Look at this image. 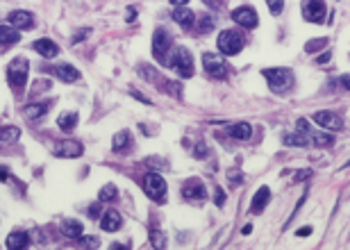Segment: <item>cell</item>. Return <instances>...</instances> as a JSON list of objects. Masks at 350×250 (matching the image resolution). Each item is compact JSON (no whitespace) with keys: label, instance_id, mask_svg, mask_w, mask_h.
<instances>
[{"label":"cell","instance_id":"cell-1","mask_svg":"<svg viewBox=\"0 0 350 250\" xmlns=\"http://www.w3.org/2000/svg\"><path fill=\"white\" fill-rule=\"evenodd\" d=\"M262 75L266 78L271 91L273 93H284L293 86V71L284 69V66H275V69H264Z\"/></svg>","mask_w":350,"mask_h":250},{"label":"cell","instance_id":"cell-2","mask_svg":"<svg viewBox=\"0 0 350 250\" xmlns=\"http://www.w3.org/2000/svg\"><path fill=\"white\" fill-rule=\"evenodd\" d=\"M27 71H30L27 59H23V57L11 59L9 69H7V82H9V86L16 91V93H23V89H25V84H27Z\"/></svg>","mask_w":350,"mask_h":250},{"label":"cell","instance_id":"cell-3","mask_svg":"<svg viewBox=\"0 0 350 250\" xmlns=\"http://www.w3.org/2000/svg\"><path fill=\"white\" fill-rule=\"evenodd\" d=\"M216 46H218V50H221L223 55L234 57V55H239L243 50V46H246V37H243L241 32H234V30H223V32L218 34Z\"/></svg>","mask_w":350,"mask_h":250},{"label":"cell","instance_id":"cell-4","mask_svg":"<svg viewBox=\"0 0 350 250\" xmlns=\"http://www.w3.org/2000/svg\"><path fill=\"white\" fill-rule=\"evenodd\" d=\"M166 66H173L180 78H191V75H194V57H191V53H189L187 48H182V46L168 55Z\"/></svg>","mask_w":350,"mask_h":250},{"label":"cell","instance_id":"cell-5","mask_svg":"<svg viewBox=\"0 0 350 250\" xmlns=\"http://www.w3.org/2000/svg\"><path fill=\"white\" fill-rule=\"evenodd\" d=\"M171 34L164 30V27H159V30H155V34H152V55H155L162 64H168V55H171Z\"/></svg>","mask_w":350,"mask_h":250},{"label":"cell","instance_id":"cell-6","mask_svg":"<svg viewBox=\"0 0 350 250\" xmlns=\"http://www.w3.org/2000/svg\"><path fill=\"white\" fill-rule=\"evenodd\" d=\"M143 193L150 200H164V196H166V182H164V177L159 175V173H148V175L143 177Z\"/></svg>","mask_w":350,"mask_h":250},{"label":"cell","instance_id":"cell-7","mask_svg":"<svg viewBox=\"0 0 350 250\" xmlns=\"http://www.w3.org/2000/svg\"><path fill=\"white\" fill-rule=\"evenodd\" d=\"M203 66H205V73L211 75V78H216V80L227 78V64H225V59H221L218 55L205 53L203 55Z\"/></svg>","mask_w":350,"mask_h":250},{"label":"cell","instance_id":"cell-8","mask_svg":"<svg viewBox=\"0 0 350 250\" xmlns=\"http://www.w3.org/2000/svg\"><path fill=\"white\" fill-rule=\"evenodd\" d=\"M302 18L314 25L325 21V2L323 0H302Z\"/></svg>","mask_w":350,"mask_h":250},{"label":"cell","instance_id":"cell-9","mask_svg":"<svg viewBox=\"0 0 350 250\" xmlns=\"http://www.w3.org/2000/svg\"><path fill=\"white\" fill-rule=\"evenodd\" d=\"M232 21L239 23L241 27L255 30V27H257V23H259V18H257V11H255L253 7L243 5V7H237V9L232 11Z\"/></svg>","mask_w":350,"mask_h":250},{"label":"cell","instance_id":"cell-10","mask_svg":"<svg viewBox=\"0 0 350 250\" xmlns=\"http://www.w3.org/2000/svg\"><path fill=\"white\" fill-rule=\"evenodd\" d=\"M314 123H318L321 128H325V130H341L344 128V121H341V116L339 114H334V112H328V109H321V112H316L314 114Z\"/></svg>","mask_w":350,"mask_h":250},{"label":"cell","instance_id":"cell-11","mask_svg":"<svg viewBox=\"0 0 350 250\" xmlns=\"http://www.w3.org/2000/svg\"><path fill=\"white\" fill-rule=\"evenodd\" d=\"M182 196H184V200H205V198H207V189L203 186V182H200L198 177H191V180L184 182Z\"/></svg>","mask_w":350,"mask_h":250},{"label":"cell","instance_id":"cell-12","mask_svg":"<svg viewBox=\"0 0 350 250\" xmlns=\"http://www.w3.org/2000/svg\"><path fill=\"white\" fill-rule=\"evenodd\" d=\"M82 150H84L82 144L80 141H73V139H66V141H60V144L55 146V155H57V157H69V160L80 157Z\"/></svg>","mask_w":350,"mask_h":250},{"label":"cell","instance_id":"cell-13","mask_svg":"<svg viewBox=\"0 0 350 250\" xmlns=\"http://www.w3.org/2000/svg\"><path fill=\"white\" fill-rule=\"evenodd\" d=\"M9 23L16 30H32L34 27V16L30 11H23V9H16V11H9Z\"/></svg>","mask_w":350,"mask_h":250},{"label":"cell","instance_id":"cell-14","mask_svg":"<svg viewBox=\"0 0 350 250\" xmlns=\"http://www.w3.org/2000/svg\"><path fill=\"white\" fill-rule=\"evenodd\" d=\"M50 73H53L55 78H60L62 82H77L80 80V71H77L75 66H70V64L55 66V69H50Z\"/></svg>","mask_w":350,"mask_h":250},{"label":"cell","instance_id":"cell-15","mask_svg":"<svg viewBox=\"0 0 350 250\" xmlns=\"http://www.w3.org/2000/svg\"><path fill=\"white\" fill-rule=\"evenodd\" d=\"M173 21L180 23V25L184 27V30H189V27H194L196 25V16H194V11L189 9V7L180 5L173 9Z\"/></svg>","mask_w":350,"mask_h":250},{"label":"cell","instance_id":"cell-16","mask_svg":"<svg viewBox=\"0 0 350 250\" xmlns=\"http://www.w3.org/2000/svg\"><path fill=\"white\" fill-rule=\"evenodd\" d=\"M121 223H123V218H121V214L116 212V209H107L105 216L100 218V228H103L105 232H116V230H121Z\"/></svg>","mask_w":350,"mask_h":250},{"label":"cell","instance_id":"cell-17","mask_svg":"<svg viewBox=\"0 0 350 250\" xmlns=\"http://www.w3.org/2000/svg\"><path fill=\"white\" fill-rule=\"evenodd\" d=\"M32 48L37 50L41 57H46V59H53L55 55L60 53V48H57V43L55 41H50V39H37V41L32 43Z\"/></svg>","mask_w":350,"mask_h":250},{"label":"cell","instance_id":"cell-18","mask_svg":"<svg viewBox=\"0 0 350 250\" xmlns=\"http://www.w3.org/2000/svg\"><path fill=\"white\" fill-rule=\"evenodd\" d=\"M227 134L237 141H248L253 137V128H250V123H234V125H227Z\"/></svg>","mask_w":350,"mask_h":250},{"label":"cell","instance_id":"cell-19","mask_svg":"<svg viewBox=\"0 0 350 250\" xmlns=\"http://www.w3.org/2000/svg\"><path fill=\"white\" fill-rule=\"evenodd\" d=\"M21 41V34L14 25H0V46H16Z\"/></svg>","mask_w":350,"mask_h":250},{"label":"cell","instance_id":"cell-20","mask_svg":"<svg viewBox=\"0 0 350 250\" xmlns=\"http://www.w3.org/2000/svg\"><path fill=\"white\" fill-rule=\"evenodd\" d=\"M271 200V191H269V186H259L257 193L253 196V200H250V209H253L255 214H259L262 209L266 207V202Z\"/></svg>","mask_w":350,"mask_h":250},{"label":"cell","instance_id":"cell-21","mask_svg":"<svg viewBox=\"0 0 350 250\" xmlns=\"http://www.w3.org/2000/svg\"><path fill=\"white\" fill-rule=\"evenodd\" d=\"M130 146H132V137H130L128 130H121V132L114 134V141H112L114 153H128Z\"/></svg>","mask_w":350,"mask_h":250},{"label":"cell","instance_id":"cell-22","mask_svg":"<svg viewBox=\"0 0 350 250\" xmlns=\"http://www.w3.org/2000/svg\"><path fill=\"white\" fill-rule=\"evenodd\" d=\"M30 246V234L27 232H11L7 237V248L9 250H23Z\"/></svg>","mask_w":350,"mask_h":250},{"label":"cell","instance_id":"cell-23","mask_svg":"<svg viewBox=\"0 0 350 250\" xmlns=\"http://www.w3.org/2000/svg\"><path fill=\"white\" fill-rule=\"evenodd\" d=\"M139 75L143 78L145 82H150V84H155V86H157V84L164 86V82H166L162 73H157V71L152 69V66H148V64H141V66H139Z\"/></svg>","mask_w":350,"mask_h":250},{"label":"cell","instance_id":"cell-24","mask_svg":"<svg viewBox=\"0 0 350 250\" xmlns=\"http://www.w3.org/2000/svg\"><path fill=\"white\" fill-rule=\"evenodd\" d=\"M46 112H48V102H32V105H27L25 109H23V114H25L30 121H37V118H41Z\"/></svg>","mask_w":350,"mask_h":250},{"label":"cell","instance_id":"cell-25","mask_svg":"<svg viewBox=\"0 0 350 250\" xmlns=\"http://www.w3.org/2000/svg\"><path fill=\"white\" fill-rule=\"evenodd\" d=\"M62 230H64V234L69 237V239H82V232H84L82 223H77V221H70V218L62 223Z\"/></svg>","mask_w":350,"mask_h":250},{"label":"cell","instance_id":"cell-26","mask_svg":"<svg viewBox=\"0 0 350 250\" xmlns=\"http://www.w3.org/2000/svg\"><path fill=\"white\" fill-rule=\"evenodd\" d=\"M57 125H60L64 132L73 130V128L77 125V114H75V112H64V114H60V118H57Z\"/></svg>","mask_w":350,"mask_h":250},{"label":"cell","instance_id":"cell-27","mask_svg":"<svg viewBox=\"0 0 350 250\" xmlns=\"http://www.w3.org/2000/svg\"><path fill=\"white\" fill-rule=\"evenodd\" d=\"M18 137H21V130L14 128V125L0 128V141H5V144H14V141H18Z\"/></svg>","mask_w":350,"mask_h":250},{"label":"cell","instance_id":"cell-28","mask_svg":"<svg viewBox=\"0 0 350 250\" xmlns=\"http://www.w3.org/2000/svg\"><path fill=\"white\" fill-rule=\"evenodd\" d=\"M309 144V139L305 132H296V134H286L284 137V146H300V148H305V146Z\"/></svg>","mask_w":350,"mask_h":250},{"label":"cell","instance_id":"cell-29","mask_svg":"<svg viewBox=\"0 0 350 250\" xmlns=\"http://www.w3.org/2000/svg\"><path fill=\"white\" fill-rule=\"evenodd\" d=\"M312 144L316 148H328V146L334 144V137L332 134H325V132H314L312 134Z\"/></svg>","mask_w":350,"mask_h":250},{"label":"cell","instance_id":"cell-30","mask_svg":"<svg viewBox=\"0 0 350 250\" xmlns=\"http://www.w3.org/2000/svg\"><path fill=\"white\" fill-rule=\"evenodd\" d=\"M194 27L198 30V34H207V32H211V30L216 27V21H214V18H210V16H203Z\"/></svg>","mask_w":350,"mask_h":250},{"label":"cell","instance_id":"cell-31","mask_svg":"<svg viewBox=\"0 0 350 250\" xmlns=\"http://www.w3.org/2000/svg\"><path fill=\"white\" fill-rule=\"evenodd\" d=\"M119 196V191H116V186L114 184H105L100 191H98V198H100V202H109L114 200V198Z\"/></svg>","mask_w":350,"mask_h":250},{"label":"cell","instance_id":"cell-32","mask_svg":"<svg viewBox=\"0 0 350 250\" xmlns=\"http://www.w3.org/2000/svg\"><path fill=\"white\" fill-rule=\"evenodd\" d=\"M243 173L239 168H230L227 170V182H230V186H239V184H243Z\"/></svg>","mask_w":350,"mask_h":250},{"label":"cell","instance_id":"cell-33","mask_svg":"<svg viewBox=\"0 0 350 250\" xmlns=\"http://www.w3.org/2000/svg\"><path fill=\"white\" fill-rule=\"evenodd\" d=\"M325 46H328V39H312V41L305 46V50H307V53H316V50L325 48Z\"/></svg>","mask_w":350,"mask_h":250},{"label":"cell","instance_id":"cell-34","mask_svg":"<svg viewBox=\"0 0 350 250\" xmlns=\"http://www.w3.org/2000/svg\"><path fill=\"white\" fill-rule=\"evenodd\" d=\"M266 5H269V9H271V14H280L282 11V7H284V0H266Z\"/></svg>","mask_w":350,"mask_h":250},{"label":"cell","instance_id":"cell-35","mask_svg":"<svg viewBox=\"0 0 350 250\" xmlns=\"http://www.w3.org/2000/svg\"><path fill=\"white\" fill-rule=\"evenodd\" d=\"M150 241H152V246H155V248H164V246H166V241H164V234L162 232H155V230L150 232Z\"/></svg>","mask_w":350,"mask_h":250},{"label":"cell","instance_id":"cell-36","mask_svg":"<svg viewBox=\"0 0 350 250\" xmlns=\"http://www.w3.org/2000/svg\"><path fill=\"white\" fill-rule=\"evenodd\" d=\"M194 157H198V160H205L207 157V146L203 144V141H198V144L194 146Z\"/></svg>","mask_w":350,"mask_h":250},{"label":"cell","instance_id":"cell-37","mask_svg":"<svg viewBox=\"0 0 350 250\" xmlns=\"http://www.w3.org/2000/svg\"><path fill=\"white\" fill-rule=\"evenodd\" d=\"M82 246H86V248H98V239L96 237H84V239H82Z\"/></svg>","mask_w":350,"mask_h":250},{"label":"cell","instance_id":"cell-38","mask_svg":"<svg viewBox=\"0 0 350 250\" xmlns=\"http://www.w3.org/2000/svg\"><path fill=\"white\" fill-rule=\"evenodd\" d=\"M86 37H89V30H77V32L73 34V39H70V41H73V43H80L82 39H86Z\"/></svg>","mask_w":350,"mask_h":250},{"label":"cell","instance_id":"cell-39","mask_svg":"<svg viewBox=\"0 0 350 250\" xmlns=\"http://www.w3.org/2000/svg\"><path fill=\"white\" fill-rule=\"evenodd\" d=\"M132 96H135V98H137V100H141V102H145V105H152V100H150V98H145V96H143V93H139V91H132Z\"/></svg>","mask_w":350,"mask_h":250},{"label":"cell","instance_id":"cell-40","mask_svg":"<svg viewBox=\"0 0 350 250\" xmlns=\"http://www.w3.org/2000/svg\"><path fill=\"white\" fill-rule=\"evenodd\" d=\"M296 128L300 130V132H309V128H307V121L305 118H298V123H296Z\"/></svg>","mask_w":350,"mask_h":250},{"label":"cell","instance_id":"cell-41","mask_svg":"<svg viewBox=\"0 0 350 250\" xmlns=\"http://www.w3.org/2000/svg\"><path fill=\"white\" fill-rule=\"evenodd\" d=\"M89 216H91V218L100 216V205H91V207H89Z\"/></svg>","mask_w":350,"mask_h":250},{"label":"cell","instance_id":"cell-42","mask_svg":"<svg viewBox=\"0 0 350 250\" xmlns=\"http://www.w3.org/2000/svg\"><path fill=\"white\" fill-rule=\"evenodd\" d=\"M223 202H225V193H223L221 189L216 186V205H223Z\"/></svg>","mask_w":350,"mask_h":250},{"label":"cell","instance_id":"cell-43","mask_svg":"<svg viewBox=\"0 0 350 250\" xmlns=\"http://www.w3.org/2000/svg\"><path fill=\"white\" fill-rule=\"evenodd\" d=\"M316 62H318V64H328V62H330V53L318 55V57H316Z\"/></svg>","mask_w":350,"mask_h":250},{"label":"cell","instance_id":"cell-44","mask_svg":"<svg viewBox=\"0 0 350 250\" xmlns=\"http://www.w3.org/2000/svg\"><path fill=\"white\" fill-rule=\"evenodd\" d=\"M341 84H344V89L350 91V75H341Z\"/></svg>","mask_w":350,"mask_h":250},{"label":"cell","instance_id":"cell-45","mask_svg":"<svg viewBox=\"0 0 350 250\" xmlns=\"http://www.w3.org/2000/svg\"><path fill=\"white\" fill-rule=\"evenodd\" d=\"M309 175H312V170H300V173H296V180H305Z\"/></svg>","mask_w":350,"mask_h":250},{"label":"cell","instance_id":"cell-46","mask_svg":"<svg viewBox=\"0 0 350 250\" xmlns=\"http://www.w3.org/2000/svg\"><path fill=\"white\" fill-rule=\"evenodd\" d=\"M207 7H221V0H203Z\"/></svg>","mask_w":350,"mask_h":250},{"label":"cell","instance_id":"cell-47","mask_svg":"<svg viewBox=\"0 0 350 250\" xmlns=\"http://www.w3.org/2000/svg\"><path fill=\"white\" fill-rule=\"evenodd\" d=\"M296 234H298V237H307V234H312V228H300Z\"/></svg>","mask_w":350,"mask_h":250},{"label":"cell","instance_id":"cell-48","mask_svg":"<svg viewBox=\"0 0 350 250\" xmlns=\"http://www.w3.org/2000/svg\"><path fill=\"white\" fill-rule=\"evenodd\" d=\"M189 0H171V5H175V7H180V5H187Z\"/></svg>","mask_w":350,"mask_h":250},{"label":"cell","instance_id":"cell-49","mask_svg":"<svg viewBox=\"0 0 350 250\" xmlns=\"http://www.w3.org/2000/svg\"><path fill=\"white\" fill-rule=\"evenodd\" d=\"M0 180H7V170H5V166H0Z\"/></svg>","mask_w":350,"mask_h":250},{"label":"cell","instance_id":"cell-50","mask_svg":"<svg viewBox=\"0 0 350 250\" xmlns=\"http://www.w3.org/2000/svg\"><path fill=\"white\" fill-rule=\"evenodd\" d=\"M348 166H350V160H348V162H346V166H344V168H348Z\"/></svg>","mask_w":350,"mask_h":250}]
</instances>
